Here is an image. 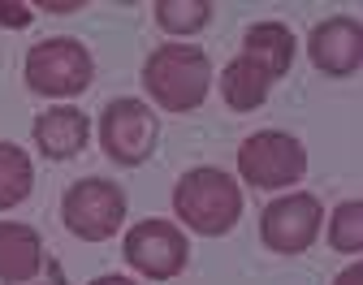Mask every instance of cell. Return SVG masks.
Instances as JSON below:
<instances>
[{
    "label": "cell",
    "instance_id": "cell-3",
    "mask_svg": "<svg viewBox=\"0 0 363 285\" xmlns=\"http://www.w3.org/2000/svg\"><path fill=\"white\" fill-rule=\"evenodd\" d=\"M96 78V61H91L86 43L69 35L39 39L26 52V86L48 100H74Z\"/></svg>",
    "mask_w": 363,
    "mask_h": 285
},
{
    "label": "cell",
    "instance_id": "cell-6",
    "mask_svg": "<svg viewBox=\"0 0 363 285\" xmlns=\"http://www.w3.org/2000/svg\"><path fill=\"white\" fill-rule=\"evenodd\" d=\"M156 138H160V121L143 100L121 95V100L104 104V113H100V147H104V156L113 164L139 169L156 152Z\"/></svg>",
    "mask_w": 363,
    "mask_h": 285
},
{
    "label": "cell",
    "instance_id": "cell-8",
    "mask_svg": "<svg viewBox=\"0 0 363 285\" xmlns=\"http://www.w3.org/2000/svg\"><path fill=\"white\" fill-rule=\"evenodd\" d=\"M125 264L134 272H143L152 281H173L182 268H186L191 259V242H186V233H182L177 225L152 216V220H139L130 233H125Z\"/></svg>",
    "mask_w": 363,
    "mask_h": 285
},
{
    "label": "cell",
    "instance_id": "cell-19",
    "mask_svg": "<svg viewBox=\"0 0 363 285\" xmlns=\"http://www.w3.org/2000/svg\"><path fill=\"white\" fill-rule=\"evenodd\" d=\"M333 285H363V264H346Z\"/></svg>",
    "mask_w": 363,
    "mask_h": 285
},
{
    "label": "cell",
    "instance_id": "cell-5",
    "mask_svg": "<svg viewBox=\"0 0 363 285\" xmlns=\"http://www.w3.org/2000/svg\"><path fill=\"white\" fill-rule=\"evenodd\" d=\"M238 173L255 190H286L307 173V147L286 130H259L238 147Z\"/></svg>",
    "mask_w": 363,
    "mask_h": 285
},
{
    "label": "cell",
    "instance_id": "cell-16",
    "mask_svg": "<svg viewBox=\"0 0 363 285\" xmlns=\"http://www.w3.org/2000/svg\"><path fill=\"white\" fill-rule=\"evenodd\" d=\"M329 247L342 251V255H359L363 251V203L359 199H346L333 208L329 216Z\"/></svg>",
    "mask_w": 363,
    "mask_h": 285
},
{
    "label": "cell",
    "instance_id": "cell-2",
    "mask_svg": "<svg viewBox=\"0 0 363 285\" xmlns=\"http://www.w3.org/2000/svg\"><path fill=\"white\" fill-rule=\"evenodd\" d=\"M173 212L182 225H191L195 233L203 238H220L230 233L242 216V190L238 181L225 173V169H191L182 173L177 186H173Z\"/></svg>",
    "mask_w": 363,
    "mask_h": 285
},
{
    "label": "cell",
    "instance_id": "cell-1",
    "mask_svg": "<svg viewBox=\"0 0 363 285\" xmlns=\"http://www.w3.org/2000/svg\"><path fill=\"white\" fill-rule=\"evenodd\" d=\"M143 86L164 113H191L208 100L212 61L195 43H160L143 61Z\"/></svg>",
    "mask_w": 363,
    "mask_h": 285
},
{
    "label": "cell",
    "instance_id": "cell-17",
    "mask_svg": "<svg viewBox=\"0 0 363 285\" xmlns=\"http://www.w3.org/2000/svg\"><path fill=\"white\" fill-rule=\"evenodd\" d=\"M30 5H13V0H0V26H9V30H22L30 26Z\"/></svg>",
    "mask_w": 363,
    "mask_h": 285
},
{
    "label": "cell",
    "instance_id": "cell-20",
    "mask_svg": "<svg viewBox=\"0 0 363 285\" xmlns=\"http://www.w3.org/2000/svg\"><path fill=\"white\" fill-rule=\"evenodd\" d=\"M39 9H48V13H78L82 5H78V0H69V5H61V0H43Z\"/></svg>",
    "mask_w": 363,
    "mask_h": 285
},
{
    "label": "cell",
    "instance_id": "cell-15",
    "mask_svg": "<svg viewBox=\"0 0 363 285\" xmlns=\"http://www.w3.org/2000/svg\"><path fill=\"white\" fill-rule=\"evenodd\" d=\"M208 22H212L208 0H156V26H164L169 35H195Z\"/></svg>",
    "mask_w": 363,
    "mask_h": 285
},
{
    "label": "cell",
    "instance_id": "cell-14",
    "mask_svg": "<svg viewBox=\"0 0 363 285\" xmlns=\"http://www.w3.org/2000/svg\"><path fill=\"white\" fill-rule=\"evenodd\" d=\"M35 186V164L18 142H0V212L18 208Z\"/></svg>",
    "mask_w": 363,
    "mask_h": 285
},
{
    "label": "cell",
    "instance_id": "cell-13",
    "mask_svg": "<svg viewBox=\"0 0 363 285\" xmlns=\"http://www.w3.org/2000/svg\"><path fill=\"white\" fill-rule=\"evenodd\" d=\"M268 86H272V78L255 61H247L242 52L225 65V74H220V95H225V104H230L234 113H255L268 100Z\"/></svg>",
    "mask_w": 363,
    "mask_h": 285
},
{
    "label": "cell",
    "instance_id": "cell-12",
    "mask_svg": "<svg viewBox=\"0 0 363 285\" xmlns=\"http://www.w3.org/2000/svg\"><path fill=\"white\" fill-rule=\"evenodd\" d=\"M242 57L255 61L268 78H281L294 65V30L286 22H255L242 35Z\"/></svg>",
    "mask_w": 363,
    "mask_h": 285
},
{
    "label": "cell",
    "instance_id": "cell-7",
    "mask_svg": "<svg viewBox=\"0 0 363 285\" xmlns=\"http://www.w3.org/2000/svg\"><path fill=\"white\" fill-rule=\"evenodd\" d=\"M320 225H325V203L307 190H294V195H277L259 212V242L272 255H303L320 238Z\"/></svg>",
    "mask_w": 363,
    "mask_h": 285
},
{
    "label": "cell",
    "instance_id": "cell-11",
    "mask_svg": "<svg viewBox=\"0 0 363 285\" xmlns=\"http://www.w3.org/2000/svg\"><path fill=\"white\" fill-rule=\"evenodd\" d=\"M43 238L35 225L22 220H0V281L5 285H22L30 276H39L43 268Z\"/></svg>",
    "mask_w": 363,
    "mask_h": 285
},
{
    "label": "cell",
    "instance_id": "cell-10",
    "mask_svg": "<svg viewBox=\"0 0 363 285\" xmlns=\"http://www.w3.org/2000/svg\"><path fill=\"white\" fill-rule=\"evenodd\" d=\"M86 142H91V121L82 108L57 104V108L35 117V147L48 160H74Z\"/></svg>",
    "mask_w": 363,
    "mask_h": 285
},
{
    "label": "cell",
    "instance_id": "cell-4",
    "mask_svg": "<svg viewBox=\"0 0 363 285\" xmlns=\"http://www.w3.org/2000/svg\"><path fill=\"white\" fill-rule=\"evenodd\" d=\"M61 220L82 242H108L125 225V190L108 177H82L65 190Z\"/></svg>",
    "mask_w": 363,
    "mask_h": 285
},
{
    "label": "cell",
    "instance_id": "cell-18",
    "mask_svg": "<svg viewBox=\"0 0 363 285\" xmlns=\"http://www.w3.org/2000/svg\"><path fill=\"white\" fill-rule=\"evenodd\" d=\"M22 285H65V268H61V259L43 255V268H39V276H30V281H22Z\"/></svg>",
    "mask_w": 363,
    "mask_h": 285
},
{
    "label": "cell",
    "instance_id": "cell-9",
    "mask_svg": "<svg viewBox=\"0 0 363 285\" xmlns=\"http://www.w3.org/2000/svg\"><path fill=\"white\" fill-rule=\"evenodd\" d=\"M307 57L329 78H350L363 65V22L346 18V13L315 22L307 35Z\"/></svg>",
    "mask_w": 363,
    "mask_h": 285
},
{
    "label": "cell",
    "instance_id": "cell-21",
    "mask_svg": "<svg viewBox=\"0 0 363 285\" xmlns=\"http://www.w3.org/2000/svg\"><path fill=\"white\" fill-rule=\"evenodd\" d=\"M86 285H139V281H130V276H117V272H108V276H96V281H86Z\"/></svg>",
    "mask_w": 363,
    "mask_h": 285
}]
</instances>
